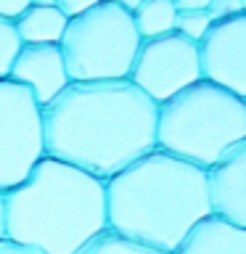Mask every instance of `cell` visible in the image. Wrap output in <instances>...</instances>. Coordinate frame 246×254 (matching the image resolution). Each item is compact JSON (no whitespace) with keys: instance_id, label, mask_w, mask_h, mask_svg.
I'll return each mask as SVG.
<instances>
[{"instance_id":"14","label":"cell","mask_w":246,"mask_h":254,"mask_svg":"<svg viewBox=\"0 0 246 254\" xmlns=\"http://www.w3.org/2000/svg\"><path fill=\"white\" fill-rule=\"evenodd\" d=\"M77 254H164V252H156V249H148V246H140L135 241H127V238L117 236L114 230H103L101 236H95Z\"/></svg>"},{"instance_id":"4","label":"cell","mask_w":246,"mask_h":254,"mask_svg":"<svg viewBox=\"0 0 246 254\" xmlns=\"http://www.w3.org/2000/svg\"><path fill=\"white\" fill-rule=\"evenodd\" d=\"M241 140H246V101L209 79L159 103L156 148L183 162L212 170Z\"/></svg>"},{"instance_id":"8","label":"cell","mask_w":246,"mask_h":254,"mask_svg":"<svg viewBox=\"0 0 246 254\" xmlns=\"http://www.w3.org/2000/svg\"><path fill=\"white\" fill-rule=\"evenodd\" d=\"M201 77L246 101V13L212 21L198 43Z\"/></svg>"},{"instance_id":"5","label":"cell","mask_w":246,"mask_h":254,"mask_svg":"<svg viewBox=\"0 0 246 254\" xmlns=\"http://www.w3.org/2000/svg\"><path fill=\"white\" fill-rule=\"evenodd\" d=\"M140 43L132 11L101 0L66 21L59 48L71 82H103L130 77Z\"/></svg>"},{"instance_id":"6","label":"cell","mask_w":246,"mask_h":254,"mask_svg":"<svg viewBox=\"0 0 246 254\" xmlns=\"http://www.w3.org/2000/svg\"><path fill=\"white\" fill-rule=\"evenodd\" d=\"M45 156L43 109L27 87L0 79V193L16 188Z\"/></svg>"},{"instance_id":"19","label":"cell","mask_w":246,"mask_h":254,"mask_svg":"<svg viewBox=\"0 0 246 254\" xmlns=\"http://www.w3.org/2000/svg\"><path fill=\"white\" fill-rule=\"evenodd\" d=\"M24 8H29V0H0V19H16Z\"/></svg>"},{"instance_id":"3","label":"cell","mask_w":246,"mask_h":254,"mask_svg":"<svg viewBox=\"0 0 246 254\" xmlns=\"http://www.w3.org/2000/svg\"><path fill=\"white\" fill-rule=\"evenodd\" d=\"M3 196L5 238L43 254H77L109 230L106 183L59 159L43 156Z\"/></svg>"},{"instance_id":"12","label":"cell","mask_w":246,"mask_h":254,"mask_svg":"<svg viewBox=\"0 0 246 254\" xmlns=\"http://www.w3.org/2000/svg\"><path fill=\"white\" fill-rule=\"evenodd\" d=\"M66 16L56 5H29L13 19L21 45H59L66 29Z\"/></svg>"},{"instance_id":"18","label":"cell","mask_w":246,"mask_h":254,"mask_svg":"<svg viewBox=\"0 0 246 254\" xmlns=\"http://www.w3.org/2000/svg\"><path fill=\"white\" fill-rule=\"evenodd\" d=\"M95 3H101V0H56V8L66 16V19H74V16L90 11Z\"/></svg>"},{"instance_id":"10","label":"cell","mask_w":246,"mask_h":254,"mask_svg":"<svg viewBox=\"0 0 246 254\" xmlns=\"http://www.w3.org/2000/svg\"><path fill=\"white\" fill-rule=\"evenodd\" d=\"M206 175L212 214L246 228V140L230 148Z\"/></svg>"},{"instance_id":"13","label":"cell","mask_w":246,"mask_h":254,"mask_svg":"<svg viewBox=\"0 0 246 254\" xmlns=\"http://www.w3.org/2000/svg\"><path fill=\"white\" fill-rule=\"evenodd\" d=\"M175 19H178V8L172 0H140L132 11L135 29L143 40L175 32Z\"/></svg>"},{"instance_id":"15","label":"cell","mask_w":246,"mask_h":254,"mask_svg":"<svg viewBox=\"0 0 246 254\" xmlns=\"http://www.w3.org/2000/svg\"><path fill=\"white\" fill-rule=\"evenodd\" d=\"M212 27V16L209 11H178V19H175V32L193 43H201V37L206 35V29Z\"/></svg>"},{"instance_id":"1","label":"cell","mask_w":246,"mask_h":254,"mask_svg":"<svg viewBox=\"0 0 246 254\" xmlns=\"http://www.w3.org/2000/svg\"><path fill=\"white\" fill-rule=\"evenodd\" d=\"M156 114L130 79L69 82L43 106L45 156L106 183L156 148Z\"/></svg>"},{"instance_id":"9","label":"cell","mask_w":246,"mask_h":254,"mask_svg":"<svg viewBox=\"0 0 246 254\" xmlns=\"http://www.w3.org/2000/svg\"><path fill=\"white\" fill-rule=\"evenodd\" d=\"M8 79L27 87L32 93V98L40 103V109L45 103H51L71 82L66 64H63V56H61V48L51 45V43L48 45H21L13 59Z\"/></svg>"},{"instance_id":"24","label":"cell","mask_w":246,"mask_h":254,"mask_svg":"<svg viewBox=\"0 0 246 254\" xmlns=\"http://www.w3.org/2000/svg\"><path fill=\"white\" fill-rule=\"evenodd\" d=\"M29 5H56V0H29Z\"/></svg>"},{"instance_id":"20","label":"cell","mask_w":246,"mask_h":254,"mask_svg":"<svg viewBox=\"0 0 246 254\" xmlns=\"http://www.w3.org/2000/svg\"><path fill=\"white\" fill-rule=\"evenodd\" d=\"M0 254H43V252L32 249V246H24V244H16L11 238H3L0 241Z\"/></svg>"},{"instance_id":"22","label":"cell","mask_w":246,"mask_h":254,"mask_svg":"<svg viewBox=\"0 0 246 254\" xmlns=\"http://www.w3.org/2000/svg\"><path fill=\"white\" fill-rule=\"evenodd\" d=\"M5 238V196L0 193V241Z\"/></svg>"},{"instance_id":"21","label":"cell","mask_w":246,"mask_h":254,"mask_svg":"<svg viewBox=\"0 0 246 254\" xmlns=\"http://www.w3.org/2000/svg\"><path fill=\"white\" fill-rule=\"evenodd\" d=\"M178 11H204L212 0H172Z\"/></svg>"},{"instance_id":"25","label":"cell","mask_w":246,"mask_h":254,"mask_svg":"<svg viewBox=\"0 0 246 254\" xmlns=\"http://www.w3.org/2000/svg\"><path fill=\"white\" fill-rule=\"evenodd\" d=\"M244 13H246V0H244Z\"/></svg>"},{"instance_id":"17","label":"cell","mask_w":246,"mask_h":254,"mask_svg":"<svg viewBox=\"0 0 246 254\" xmlns=\"http://www.w3.org/2000/svg\"><path fill=\"white\" fill-rule=\"evenodd\" d=\"M212 21H220V19H228V16H238L244 13V0H212L206 5Z\"/></svg>"},{"instance_id":"2","label":"cell","mask_w":246,"mask_h":254,"mask_svg":"<svg viewBox=\"0 0 246 254\" xmlns=\"http://www.w3.org/2000/svg\"><path fill=\"white\" fill-rule=\"evenodd\" d=\"M209 214L206 170L162 148L106 180L109 230L148 249L175 254L183 238Z\"/></svg>"},{"instance_id":"7","label":"cell","mask_w":246,"mask_h":254,"mask_svg":"<svg viewBox=\"0 0 246 254\" xmlns=\"http://www.w3.org/2000/svg\"><path fill=\"white\" fill-rule=\"evenodd\" d=\"M127 79L138 85L156 106L170 101L188 85L204 79L198 43L178 35V32L143 40Z\"/></svg>"},{"instance_id":"16","label":"cell","mask_w":246,"mask_h":254,"mask_svg":"<svg viewBox=\"0 0 246 254\" xmlns=\"http://www.w3.org/2000/svg\"><path fill=\"white\" fill-rule=\"evenodd\" d=\"M21 48V40L16 35L11 19H0V79H8L13 66V59Z\"/></svg>"},{"instance_id":"11","label":"cell","mask_w":246,"mask_h":254,"mask_svg":"<svg viewBox=\"0 0 246 254\" xmlns=\"http://www.w3.org/2000/svg\"><path fill=\"white\" fill-rule=\"evenodd\" d=\"M175 254H246V228L209 214L183 238Z\"/></svg>"},{"instance_id":"23","label":"cell","mask_w":246,"mask_h":254,"mask_svg":"<svg viewBox=\"0 0 246 254\" xmlns=\"http://www.w3.org/2000/svg\"><path fill=\"white\" fill-rule=\"evenodd\" d=\"M111 3L122 5V8H127V11H135V8H138V3H140V0H111Z\"/></svg>"}]
</instances>
